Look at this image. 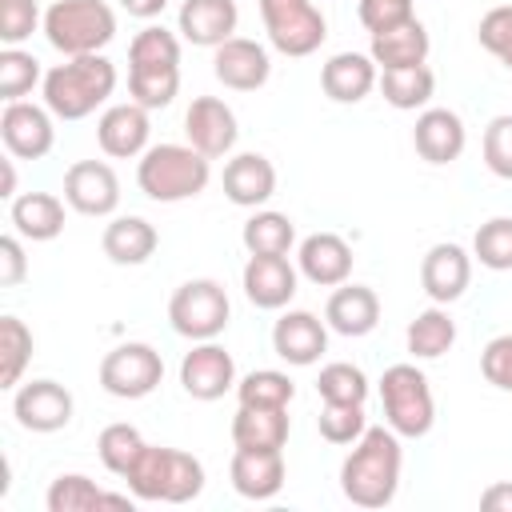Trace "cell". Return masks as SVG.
Segmentation results:
<instances>
[{"label": "cell", "instance_id": "obj_42", "mask_svg": "<svg viewBox=\"0 0 512 512\" xmlns=\"http://www.w3.org/2000/svg\"><path fill=\"white\" fill-rule=\"evenodd\" d=\"M316 428L328 444H356L364 432H368V416H364V404H324L320 416H316Z\"/></svg>", "mask_w": 512, "mask_h": 512}, {"label": "cell", "instance_id": "obj_9", "mask_svg": "<svg viewBox=\"0 0 512 512\" xmlns=\"http://www.w3.org/2000/svg\"><path fill=\"white\" fill-rule=\"evenodd\" d=\"M268 44L284 56H312L328 40V20L312 0H260Z\"/></svg>", "mask_w": 512, "mask_h": 512}, {"label": "cell", "instance_id": "obj_7", "mask_svg": "<svg viewBox=\"0 0 512 512\" xmlns=\"http://www.w3.org/2000/svg\"><path fill=\"white\" fill-rule=\"evenodd\" d=\"M380 408H384V424L400 440H420L436 424L432 384L416 364L384 368V376H380Z\"/></svg>", "mask_w": 512, "mask_h": 512}, {"label": "cell", "instance_id": "obj_2", "mask_svg": "<svg viewBox=\"0 0 512 512\" xmlns=\"http://www.w3.org/2000/svg\"><path fill=\"white\" fill-rule=\"evenodd\" d=\"M116 64L104 52L92 56H64L60 64H52L44 72V104L56 120H84L92 116L100 104H108V96L116 92Z\"/></svg>", "mask_w": 512, "mask_h": 512}, {"label": "cell", "instance_id": "obj_35", "mask_svg": "<svg viewBox=\"0 0 512 512\" xmlns=\"http://www.w3.org/2000/svg\"><path fill=\"white\" fill-rule=\"evenodd\" d=\"M376 88H380V96H384L392 108L416 112V108H428V100H432V92H436V76H432L428 64L388 68V72H380Z\"/></svg>", "mask_w": 512, "mask_h": 512}, {"label": "cell", "instance_id": "obj_5", "mask_svg": "<svg viewBox=\"0 0 512 512\" xmlns=\"http://www.w3.org/2000/svg\"><path fill=\"white\" fill-rule=\"evenodd\" d=\"M212 160L192 144H152L136 160V184L156 204H180L208 188Z\"/></svg>", "mask_w": 512, "mask_h": 512}, {"label": "cell", "instance_id": "obj_43", "mask_svg": "<svg viewBox=\"0 0 512 512\" xmlns=\"http://www.w3.org/2000/svg\"><path fill=\"white\" fill-rule=\"evenodd\" d=\"M480 156H484L492 176L512 180V112H500L488 120L484 140H480Z\"/></svg>", "mask_w": 512, "mask_h": 512}, {"label": "cell", "instance_id": "obj_38", "mask_svg": "<svg viewBox=\"0 0 512 512\" xmlns=\"http://www.w3.org/2000/svg\"><path fill=\"white\" fill-rule=\"evenodd\" d=\"M32 360V332L20 316H0V388H16Z\"/></svg>", "mask_w": 512, "mask_h": 512}, {"label": "cell", "instance_id": "obj_28", "mask_svg": "<svg viewBox=\"0 0 512 512\" xmlns=\"http://www.w3.org/2000/svg\"><path fill=\"white\" fill-rule=\"evenodd\" d=\"M64 204L68 200H60L56 192H20L16 200H8V220L16 236L44 244L64 232Z\"/></svg>", "mask_w": 512, "mask_h": 512}, {"label": "cell", "instance_id": "obj_49", "mask_svg": "<svg viewBox=\"0 0 512 512\" xmlns=\"http://www.w3.org/2000/svg\"><path fill=\"white\" fill-rule=\"evenodd\" d=\"M480 508H484V512H512V480L488 484V488L480 492Z\"/></svg>", "mask_w": 512, "mask_h": 512}, {"label": "cell", "instance_id": "obj_27", "mask_svg": "<svg viewBox=\"0 0 512 512\" xmlns=\"http://www.w3.org/2000/svg\"><path fill=\"white\" fill-rule=\"evenodd\" d=\"M324 320L332 332L356 340V336H368L376 324H380V296L368 288V284H340L328 304H324Z\"/></svg>", "mask_w": 512, "mask_h": 512}, {"label": "cell", "instance_id": "obj_17", "mask_svg": "<svg viewBox=\"0 0 512 512\" xmlns=\"http://www.w3.org/2000/svg\"><path fill=\"white\" fill-rule=\"evenodd\" d=\"M184 136L196 152H204L208 160H220L236 148L240 124H236V112L220 96H196L184 112Z\"/></svg>", "mask_w": 512, "mask_h": 512}, {"label": "cell", "instance_id": "obj_19", "mask_svg": "<svg viewBox=\"0 0 512 512\" xmlns=\"http://www.w3.org/2000/svg\"><path fill=\"white\" fill-rule=\"evenodd\" d=\"M272 352L292 368L316 364L328 352V320H320L308 308L280 312V320L272 324Z\"/></svg>", "mask_w": 512, "mask_h": 512}, {"label": "cell", "instance_id": "obj_3", "mask_svg": "<svg viewBox=\"0 0 512 512\" xmlns=\"http://www.w3.org/2000/svg\"><path fill=\"white\" fill-rule=\"evenodd\" d=\"M180 92V36L164 24H148L128 44V100L148 112L168 108Z\"/></svg>", "mask_w": 512, "mask_h": 512}, {"label": "cell", "instance_id": "obj_1", "mask_svg": "<svg viewBox=\"0 0 512 512\" xmlns=\"http://www.w3.org/2000/svg\"><path fill=\"white\" fill-rule=\"evenodd\" d=\"M400 472H404L400 436L388 424H368V432L352 444V452L340 464V492L356 508H384L396 500Z\"/></svg>", "mask_w": 512, "mask_h": 512}, {"label": "cell", "instance_id": "obj_39", "mask_svg": "<svg viewBox=\"0 0 512 512\" xmlns=\"http://www.w3.org/2000/svg\"><path fill=\"white\" fill-rule=\"evenodd\" d=\"M316 392L324 404H364L368 400V376H364V368H356L348 360H332L320 368Z\"/></svg>", "mask_w": 512, "mask_h": 512}, {"label": "cell", "instance_id": "obj_16", "mask_svg": "<svg viewBox=\"0 0 512 512\" xmlns=\"http://www.w3.org/2000/svg\"><path fill=\"white\" fill-rule=\"evenodd\" d=\"M212 76L232 92H256L272 76V56L260 40L228 36L220 48H212Z\"/></svg>", "mask_w": 512, "mask_h": 512}, {"label": "cell", "instance_id": "obj_31", "mask_svg": "<svg viewBox=\"0 0 512 512\" xmlns=\"http://www.w3.org/2000/svg\"><path fill=\"white\" fill-rule=\"evenodd\" d=\"M428 48H432L428 28H424L420 20H408V24H400V28H388V32H380V36H372L368 56L376 60L380 72H388V68L424 64V60H428Z\"/></svg>", "mask_w": 512, "mask_h": 512}, {"label": "cell", "instance_id": "obj_15", "mask_svg": "<svg viewBox=\"0 0 512 512\" xmlns=\"http://www.w3.org/2000/svg\"><path fill=\"white\" fill-rule=\"evenodd\" d=\"M148 140H152V120H148V108L136 104V100L112 104L96 120V144L112 160H136V156H144L152 148Z\"/></svg>", "mask_w": 512, "mask_h": 512}, {"label": "cell", "instance_id": "obj_34", "mask_svg": "<svg viewBox=\"0 0 512 512\" xmlns=\"http://www.w3.org/2000/svg\"><path fill=\"white\" fill-rule=\"evenodd\" d=\"M404 344L416 360H436L444 356L452 344H456V320L448 316V304H432L424 312L412 316L408 332H404Z\"/></svg>", "mask_w": 512, "mask_h": 512}, {"label": "cell", "instance_id": "obj_26", "mask_svg": "<svg viewBox=\"0 0 512 512\" xmlns=\"http://www.w3.org/2000/svg\"><path fill=\"white\" fill-rule=\"evenodd\" d=\"M380 80V68L368 52H336L320 68V88L336 104H360Z\"/></svg>", "mask_w": 512, "mask_h": 512}, {"label": "cell", "instance_id": "obj_18", "mask_svg": "<svg viewBox=\"0 0 512 512\" xmlns=\"http://www.w3.org/2000/svg\"><path fill=\"white\" fill-rule=\"evenodd\" d=\"M240 288L252 308L280 312L292 304V296L300 288V268L288 256H248V264L240 272Z\"/></svg>", "mask_w": 512, "mask_h": 512}, {"label": "cell", "instance_id": "obj_10", "mask_svg": "<svg viewBox=\"0 0 512 512\" xmlns=\"http://www.w3.org/2000/svg\"><path fill=\"white\" fill-rule=\"evenodd\" d=\"M100 388L116 400H144L160 388L164 380V356L144 344V340H128V344H116L112 352H104L100 360Z\"/></svg>", "mask_w": 512, "mask_h": 512}, {"label": "cell", "instance_id": "obj_37", "mask_svg": "<svg viewBox=\"0 0 512 512\" xmlns=\"http://www.w3.org/2000/svg\"><path fill=\"white\" fill-rule=\"evenodd\" d=\"M144 436H140V428H132V424H124V420H116V424H108V428H100V436H96V452H100V464L112 472V476H128V468L136 464V456L144 452Z\"/></svg>", "mask_w": 512, "mask_h": 512}, {"label": "cell", "instance_id": "obj_44", "mask_svg": "<svg viewBox=\"0 0 512 512\" xmlns=\"http://www.w3.org/2000/svg\"><path fill=\"white\" fill-rule=\"evenodd\" d=\"M476 40L484 52H492L508 72H512V4H496L480 16Z\"/></svg>", "mask_w": 512, "mask_h": 512}, {"label": "cell", "instance_id": "obj_41", "mask_svg": "<svg viewBox=\"0 0 512 512\" xmlns=\"http://www.w3.org/2000/svg\"><path fill=\"white\" fill-rule=\"evenodd\" d=\"M36 84H44L40 60L32 52H24V48H4L0 52V96H4V104L24 100Z\"/></svg>", "mask_w": 512, "mask_h": 512}, {"label": "cell", "instance_id": "obj_13", "mask_svg": "<svg viewBox=\"0 0 512 512\" xmlns=\"http://www.w3.org/2000/svg\"><path fill=\"white\" fill-rule=\"evenodd\" d=\"M72 392L56 380H28L12 388V416L24 432H60L72 424Z\"/></svg>", "mask_w": 512, "mask_h": 512}, {"label": "cell", "instance_id": "obj_25", "mask_svg": "<svg viewBox=\"0 0 512 512\" xmlns=\"http://www.w3.org/2000/svg\"><path fill=\"white\" fill-rule=\"evenodd\" d=\"M220 184H224V196L236 208H264L276 196V168L260 152H236L224 164Z\"/></svg>", "mask_w": 512, "mask_h": 512}, {"label": "cell", "instance_id": "obj_36", "mask_svg": "<svg viewBox=\"0 0 512 512\" xmlns=\"http://www.w3.org/2000/svg\"><path fill=\"white\" fill-rule=\"evenodd\" d=\"M296 396V384L280 368H256L236 380V400L248 408H288Z\"/></svg>", "mask_w": 512, "mask_h": 512}, {"label": "cell", "instance_id": "obj_24", "mask_svg": "<svg viewBox=\"0 0 512 512\" xmlns=\"http://www.w3.org/2000/svg\"><path fill=\"white\" fill-rule=\"evenodd\" d=\"M236 24H240L236 0H184L176 12L180 40L196 48H220L228 36H236Z\"/></svg>", "mask_w": 512, "mask_h": 512}, {"label": "cell", "instance_id": "obj_22", "mask_svg": "<svg viewBox=\"0 0 512 512\" xmlns=\"http://www.w3.org/2000/svg\"><path fill=\"white\" fill-rule=\"evenodd\" d=\"M468 144V128L460 120V112L452 108H420L416 128H412V148L420 160L428 164H452L460 160Z\"/></svg>", "mask_w": 512, "mask_h": 512}, {"label": "cell", "instance_id": "obj_20", "mask_svg": "<svg viewBox=\"0 0 512 512\" xmlns=\"http://www.w3.org/2000/svg\"><path fill=\"white\" fill-rule=\"evenodd\" d=\"M472 284V252L452 244V240H440L424 252L420 260V288L428 292L432 304H452L468 292Z\"/></svg>", "mask_w": 512, "mask_h": 512}, {"label": "cell", "instance_id": "obj_8", "mask_svg": "<svg viewBox=\"0 0 512 512\" xmlns=\"http://www.w3.org/2000/svg\"><path fill=\"white\" fill-rule=\"evenodd\" d=\"M232 320V300L224 292L220 280L212 276H196V280H184L172 300H168V324L176 336L184 340H216Z\"/></svg>", "mask_w": 512, "mask_h": 512}, {"label": "cell", "instance_id": "obj_50", "mask_svg": "<svg viewBox=\"0 0 512 512\" xmlns=\"http://www.w3.org/2000/svg\"><path fill=\"white\" fill-rule=\"evenodd\" d=\"M120 8L128 16H136V20H152V16H160L168 8V0H120Z\"/></svg>", "mask_w": 512, "mask_h": 512}, {"label": "cell", "instance_id": "obj_46", "mask_svg": "<svg viewBox=\"0 0 512 512\" xmlns=\"http://www.w3.org/2000/svg\"><path fill=\"white\" fill-rule=\"evenodd\" d=\"M356 16L368 28V36H380L388 28H400V24L416 20V4L412 0H360Z\"/></svg>", "mask_w": 512, "mask_h": 512}, {"label": "cell", "instance_id": "obj_12", "mask_svg": "<svg viewBox=\"0 0 512 512\" xmlns=\"http://www.w3.org/2000/svg\"><path fill=\"white\" fill-rule=\"evenodd\" d=\"M180 388L192 396V400H220L224 392L236 388V360L224 344L216 340H196L184 360H180Z\"/></svg>", "mask_w": 512, "mask_h": 512}, {"label": "cell", "instance_id": "obj_23", "mask_svg": "<svg viewBox=\"0 0 512 512\" xmlns=\"http://www.w3.org/2000/svg\"><path fill=\"white\" fill-rule=\"evenodd\" d=\"M284 448H236L228 480L244 500H272L284 488Z\"/></svg>", "mask_w": 512, "mask_h": 512}, {"label": "cell", "instance_id": "obj_51", "mask_svg": "<svg viewBox=\"0 0 512 512\" xmlns=\"http://www.w3.org/2000/svg\"><path fill=\"white\" fill-rule=\"evenodd\" d=\"M12 160H16V156L0 160V172H4V176H0V196H4V200H16V168H12Z\"/></svg>", "mask_w": 512, "mask_h": 512}, {"label": "cell", "instance_id": "obj_11", "mask_svg": "<svg viewBox=\"0 0 512 512\" xmlns=\"http://www.w3.org/2000/svg\"><path fill=\"white\" fill-rule=\"evenodd\" d=\"M52 112L48 104H32V100H12L0 112V140L8 148V156L16 160H44L56 144V128H52Z\"/></svg>", "mask_w": 512, "mask_h": 512}, {"label": "cell", "instance_id": "obj_32", "mask_svg": "<svg viewBox=\"0 0 512 512\" xmlns=\"http://www.w3.org/2000/svg\"><path fill=\"white\" fill-rule=\"evenodd\" d=\"M292 432L288 408H248L240 404L232 416V444L236 448H284Z\"/></svg>", "mask_w": 512, "mask_h": 512}, {"label": "cell", "instance_id": "obj_21", "mask_svg": "<svg viewBox=\"0 0 512 512\" xmlns=\"http://www.w3.org/2000/svg\"><path fill=\"white\" fill-rule=\"evenodd\" d=\"M296 268L316 288H340L352 276V248L336 232H312L296 248Z\"/></svg>", "mask_w": 512, "mask_h": 512}, {"label": "cell", "instance_id": "obj_45", "mask_svg": "<svg viewBox=\"0 0 512 512\" xmlns=\"http://www.w3.org/2000/svg\"><path fill=\"white\" fill-rule=\"evenodd\" d=\"M36 28H44L36 0H0V40L4 48H20Z\"/></svg>", "mask_w": 512, "mask_h": 512}, {"label": "cell", "instance_id": "obj_40", "mask_svg": "<svg viewBox=\"0 0 512 512\" xmlns=\"http://www.w3.org/2000/svg\"><path fill=\"white\" fill-rule=\"evenodd\" d=\"M472 260L492 272H512V216H492L472 236Z\"/></svg>", "mask_w": 512, "mask_h": 512}, {"label": "cell", "instance_id": "obj_6", "mask_svg": "<svg viewBox=\"0 0 512 512\" xmlns=\"http://www.w3.org/2000/svg\"><path fill=\"white\" fill-rule=\"evenodd\" d=\"M40 32L60 56H92L116 40V12L108 0H56Z\"/></svg>", "mask_w": 512, "mask_h": 512}, {"label": "cell", "instance_id": "obj_14", "mask_svg": "<svg viewBox=\"0 0 512 512\" xmlns=\"http://www.w3.org/2000/svg\"><path fill=\"white\" fill-rule=\"evenodd\" d=\"M64 200L80 216H112L120 208V176L104 160H76L64 172Z\"/></svg>", "mask_w": 512, "mask_h": 512}, {"label": "cell", "instance_id": "obj_48", "mask_svg": "<svg viewBox=\"0 0 512 512\" xmlns=\"http://www.w3.org/2000/svg\"><path fill=\"white\" fill-rule=\"evenodd\" d=\"M24 276H28V256H24L20 236H0V284L16 288Z\"/></svg>", "mask_w": 512, "mask_h": 512}, {"label": "cell", "instance_id": "obj_33", "mask_svg": "<svg viewBox=\"0 0 512 512\" xmlns=\"http://www.w3.org/2000/svg\"><path fill=\"white\" fill-rule=\"evenodd\" d=\"M240 244L248 248V256H288L296 244V224L284 212L256 208L240 228Z\"/></svg>", "mask_w": 512, "mask_h": 512}, {"label": "cell", "instance_id": "obj_29", "mask_svg": "<svg viewBox=\"0 0 512 512\" xmlns=\"http://www.w3.org/2000/svg\"><path fill=\"white\" fill-rule=\"evenodd\" d=\"M100 248L112 264H124V268H136L144 260H152V252L160 248V232L144 220V216H112L104 224V236H100Z\"/></svg>", "mask_w": 512, "mask_h": 512}, {"label": "cell", "instance_id": "obj_47", "mask_svg": "<svg viewBox=\"0 0 512 512\" xmlns=\"http://www.w3.org/2000/svg\"><path fill=\"white\" fill-rule=\"evenodd\" d=\"M480 376L500 388V392H512V332L504 336H492L480 352Z\"/></svg>", "mask_w": 512, "mask_h": 512}, {"label": "cell", "instance_id": "obj_4", "mask_svg": "<svg viewBox=\"0 0 512 512\" xmlns=\"http://www.w3.org/2000/svg\"><path fill=\"white\" fill-rule=\"evenodd\" d=\"M124 484L144 504H188L204 492V464L184 448L144 444Z\"/></svg>", "mask_w": 512, "mask_h": 512}, {"label": "cell", "instance_id": "obj_30", "mask_svg": "<svg viewBox=\"0 0 512 512\" xmlns=\"http://www.w3.org/2000/svg\"><path fill=\"white\" fill-rule=\"evenodd\" d=\"M136 496H120V492H104L96 480H88L84 472H60L48 492L44 504L48 512H92V508H132Z\"/></svg>", "mask_w": 512, "mask_h": 512}]
</instances>
